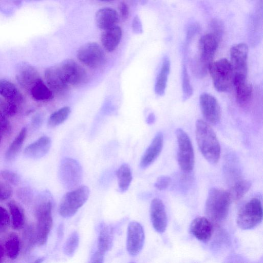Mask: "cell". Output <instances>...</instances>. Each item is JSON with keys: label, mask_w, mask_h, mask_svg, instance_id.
Returning <instances> with one entry per match:
<instances>
[{"label": "cell", "mask_w": 263, "mask_h": 263, "mask_svg": "<svg viewBox=\"0 0 263 263\" xmlns=\"http://www.w3.org/2000/svg\"><path fill=\"white\" fill-rule=\"evenodd\" d=\"M119 10L120 16L123 20H126L129 15V8L128 5L124 2H121L119 5Z\"/></svg>", "instance_id": "f6af8a7d"}, {"label": "cell", "mask_w": 263, "mask_h": 263, "mask_svg": "<svg viewBox=\"0 0 263 263\" xmlns=\"http://www.w3.org/2000/svg\"><path fill=\"white\" fill-rule=\"evenodd\" d=\"M71 112L69 106H64L53 112L49 117L47 125L54 127L63 123L69 117Z\"/></svg>", "instance_id": "d6a6232c"}, {"label": "cell", "mask_w": 263, "mask_h": 263, "mask_svg": "<svg viewBox=\"0 0 263 263\" xmlns=\"http://www.w3.org/2000/svg\"><path fill=\"white\" fill-rule=\"evenodd\" d=\"M77 57L80 62L91 68H100L106 62L103 49L96 42L87 43L82 46L77 51Z\"/></svg>", "instance_id": "30bf717a"}, {"label": "cell", "mask_w": 263, "mask_h": 263, "mask_svg": "<svg viewBox=\"0 0 263 263\" xmlns=\"http://www.w3.org/2000/svg\"><path fill=\"white\" fill-rule=\"evenodd\" d=\"M163 145V136L162 133H158L150 145L142 155L140 165L142 168H145L152 164L159 156Z\"/></svg>", "instance_id": "d6986e66"}, {"label": "cell", "mask_w": 263, "mask_h": 263, "mask_svg": "<svg viewBox=\"0 0 263 263\" xmlns=\"http://www.w3.org/2000/svg\"><path fill=\"white\" fill-rule=\"evenodd\" d=\"M1 174L4 180L12 185H17L20 182V178L18 175L11 171L3 170Z\"/></svg>", "instance_id": "f35d334b"}, {"label": "cell", "mask_w": 263, "mask_h": 263, "mask_svg": "<svg viewBox=\"0 0 263 263\" xmlns=\"http://www.w3.org/2000/svg\"><path fill=\"white\" fill-rule=\"evenodd\" d=\"M200 30V26L197 23L190 26L187 31L186 41H190L192 38L199 32Z\"/></svg>", "instance_id": "ee69618b"}, {"label": "cell", "mask_w": 263, "mask_h": 263, "mask_svg": "<svg viewBox=\"0 0 263 263\" xmlns=\"http://www.w3.org/2000/svg\"><path fill=\"white\" fill-rule=\"evenodd\" d=\"M235 90L236 101L240 105L248 104L252 96V85L246 80L235 81L233 83Z\"/></svg>", "instance_id": "484cf974"}, {"label": "cell", "mask_w": 263, "mask_h": 263, "mask_svg": "<svg viewBox=\"0 0 263 263\" xmlns=\"http://www.w3.org/2000/svg\"><path fill=\"white\" fill-rule=\"evenodd\" d=\"M209 72L215 88L219 92H226L233 86V73L229 60L221 59L212 62L209 66Z\"/></svg>", "instance_id": "5b68a950"}, {"label": "cell", "mask_w": 263, "mask_h": 263, "mask_svg": "<svg viewBox=\"0 0 263 263\" xmlns=\"http://www.w3.org/2000/svg\"><path fill=\"white\" fill-rule=\"evenodd\" d=\"M0 110L6 116H13L17 112L18 105L0 96Z\"/></svg>", "instance_id": "d590c367"}, {"label": "cell", "mask_w": 263, "mask_h": 263, "mask_svg": "<svg viewBox=\"0 0 263 263\" xmlns=\"http://www.w3.org/2000/svg\"><path fill=\"white\" fill-rule=\"evenodd\" d=\"M43 258H38L37 259H36V260L35 262H41L43 261Z\"/></svg>", "instance_id": "f907efd6"}, {"label": "cell", "mask_w": 263, "mask_h": 263, "mask_svg": "<svg viewBox=\"0 0 263 263\" xmlns=\"http://www.w3.org/2000/svg\"><path fill=\"white\" fill-rule=\"evenodd\" d=\"M2 134L0 132V141H1V138H2Z\"/></svg>", "instance_id": "f5cc1de1"}, {"label": "cell", "mask_w": 263, "mask_h": 263, "mask_svg": "<svg viewBox=\"0 0 263 263\" xmlns=\"http://www.w3.org/2000/svg\"><path fill=\"white\" fill-rule=\"evenodd\" d=\"M6 117L0 110V132L2 134H8L11 132V124Z\"/></svg>", "instance_id": "b9f144b4"}, {"label": "cell", "mask_w": 263, "mask_h": 263, "mask_svg": "<svg viewBox=\"0 0 263 263\" xmlns=\"http://www.w3.org/2000/svg\"><path fill=\"white\" fill-rule=\"evenodd\" d=\"M0 96L17 105L24 102L23 96L18 89L6 80L0 79Z\"/></svg>", "instance_id": "cb8c5ba5"}, {"label": "cell", "mask_w": 263, "mask_h": 263, "mask_svg": "<svg viewBox=\"0 0 263 263\" xmlns=\"http://www.w3.org/2000/svg\"><path fill=\"white\" fill-rule=\"evenodd\" d=\"M27 135V128L21 129L18 135L11 143L5 154V159L8 161H12L19 153Z\"/></svg>", "instance_id": "4316f807"}, {"label": "cell", "mask_w": 263, "mask_h": 263, "mask_svg": "<svg viewBox=\"0 0 263 263\" xmlns=\"http://www.w3.org/2000/svg\"><path fill=\"white\" fill-rule=\"evenodd\" d=\"M210 33H212L220 40L224 32V24L222 21L214 18L211 20L209 25Z\"/></svg>", "instance_id": "8d00e7d4"}, {"label": "cell", "mask_w": 263, "mask_h": 263, "mask_svg": "<svg viewBox=\"0 0 263 263\" xmlns=\"http://www.w3.org/2000/svg\"><path fill=\"white\" fill-rule=\"evenodd\" d=\"M199 103L205 121L213 125L218 124L221 118V110L216 99L209 93H203L200 96Z\"/></svg>", "instance_id": "4fadbf2b"}, {"label": "cell", "mask_w": 263, "mask_h": 263, "mask_svg": "<svg viewBox=\"0 0 263 263\" xmlns=\"http://www.w3.org/2000/svg\"><path fill=\"white\" fill-rule=\"evenodd\" d=\"M251 185V182L246 179H240L236 181L228 191L231 200L237 201L241 199L248 191Z\"/></svg>", "instance_id": "1f68e13d"}, {"label": "cell", "mask_w": 263, "mask_h": 263, "mask_svg": "<svg viewBox=\"0 0 263 263\" xmlns=\"http://www.w3.org/2000/svg\"><path fill=\"white\" fill-rule=\"evenodd\" d=\"M155 120V115H154V114L151 113L147 117L146 122L148 124H151L154 122Z\"/></svg>", "instance_id": "c3c4849f"}, {"label": "cell", "mask_w": 263, "mask_h": 263, "mask_svg": "<svg viewBox=\"0 0 263 263\" xmlns=\"http://www.w3.org/2000/svg\"><path fill=\"white\" fill-rule=\"evenodd\" d=\"M11 216L12 227L15 230L22 229L25 224V215L22 208L14 200H11L8 203Z\"/></svg>", "instance_id": "83f0119b"}, {"label": "cell", "mask_w": 263, "mask_h": 263, "mask_svg": "<svg viewBox=\"0 0 263 263\" xmlns=\"http://www.w3.org/2000/svg\"><path fill=\"white\" fill-rule=\"evenodd\" d=\"M5 253V249L4 247L2 245L1 241H0V261L2 259V258L4 257Z\"/></svg>", "instance_id": "681fc988"}, {"label": "cell", "mask_w": 263, "mask_h": 263, "mask_svg": "<svg viewBox=\"0 0 263 263\" xmlns=\"http://www.w3.org/2000/svg\"><path fill=\"white\" fill-rule=\"evenodd\" d=\"M79 243V236L76 231L73 232L66 239L63 247L65 254L72 256L75 253Z\"/></svg>", "instance_id": "836d02e7"}, {"label": "cell", "mask_w": 263, "mask_h": 263, "mask_svg": "<svg viewBox=\"0 0 263 263\" xmlns=\"http://www.w3.org/2000/svg\"><path fill=\"white\" fill-rule=\"evenodd\" d=\"M10 223V216L7 211L0 206V233L5 231Z\"/></svg>", "instance_id": "ab89813d"}, {"label": "cell", "mask_w": 263, "mask_h": 263, "mask_svg": "<svg viewBox=\"0 0 263 263\" xmlns=\"http://www.w3.org/2000/svg\"><path fill=\"white\" fill-rule=\"evenodd\" d=\"M132 27L133 31L137 33H141L142 31L141 21L137 16H135L133 21Z\"/></svg>", "instance_id": "bcb514c9"}, {"label": "cell", "mask_w": 263, "mask_h": 263, "mask_svg": "<svg viewBox=\"0 0 263 263\" xmlns=\"http://www.w3.org/2000/svg\"><path fill=\"white\" fill-rule=\"evenodd\" d=\"M45 78L47 85L53 93L64 96L68 92L70 86L64 79L58 65L46 68Z\"/></svg>", "instance_id": "9a60e30c"}, {"label": "cell", "mask_w": 263, "mask_h": 263, "mask_svg": "<svg viewBox=\"0 0 263 263\" xmlns=\"http://www.w3.org/2000/svg\"><path fill=\"white\" fill-rule=\"evenodd\" d=\"M144 232L142 226L137 221L130 222L127 228L126 248L128 253L135 256L142 250L144 243Z\"/></svg>", "instance_id": "5bb4252c"}, {"label": "cell", "mask_w": 263, "mask_h": 263, "mask_svg": "<svg viewBox=\"0 0 263 263\" xmlns=\"http://www.w3.org/2000/svg\"><path fill=\"white\" fill-rule=\"evenodd\" d=\"M171 182V179L169 176H161L157 178L154 185L157 189L163 190L169 186Z\"/></svg>", "instance_id": "7bdbcfd3"}, {"label": "cell", "mask_w": 263, "mask_h": 263, "mask_svg": "<svg viewBox=\"0 0 263 263\" xmlns=\"http://www.w3.org/2000/svg\"><path fill=\"white\" fill-rule=\"evenodd\" d=\"M31 97L37 101H48L53 98V93L47 85L41 80L29 92Z\"/></svg>", "instance_id": "f1b7e54d"}, {"label": "cell", "mask_w": 263, "mask_h": 263, "mask_svg": "<svg viewBox=\"0 0 263 263\" xmlns=\"http://www.w3.org/2000/svg\"><path fill=\"white\" fill-rule=\"evenodd\" d=\"M175 134L178 142V163L184 172H191L194 166L195 156L193 147L187 134L181 128L176 129Z\"/></svg>", "instance_id": "ba28073f"}, {"label": "cell", "mask_w": 263, "mask_h": 263, "mask_svg": "<svg viewBox=\"0 0 263 263\" xmlns=\"http://www.w3.org/2000/svg\"><path fill=\"white\" fill-rule=\"evenodd\" d=\"M20 240L18 236L14 233H11L7 238L4 249L8 257L11 259L17 257L20 251Z\"/></svg>", "instance_id": "4dcf8cb0"}, {"label": "cell", "mask_w": 263, "mask_h": 263, "mask_svg": "<svg viewBox=\"0 0 263 263\" xmlns=\"http://www.w3.org/2000/svg\"><path fill=\"white\" fill-rule=\"evenodd\" d=\"M122 34V30L117 25L104 30L101 40L105 50L109 52L114 51L120 43Z\"/></svg>", "instance_id": "603a6c76"}, {"label": "cell", "mask_w": 263, "mask_h": 263, "mask_svg": "<svg viewBox=\"0 0 263 263\" xmlns=\"http://www.w3.org/2000/svg\"><path fill=\"white\" fill-rule=\"evenodd\" d=\"M51 145L50 138L47 136H42L27 145L24 151V154L30 159H40L48 153Z\"/></svg>", "instance_id": "ffe728a7"}, {"label": "cell", "mask_w": 263, "mask_h": 263, "mask_svg": "<svg viewBox=\"0 0 263 263\" xmlns=\"http://www.w3.org/2000/svg\"><path fill=\"white\" fill-rule=\"evenodd\" d=\"M98 1H102V2H111V1H112L114 0H98Z\"/></svg>", "instance_id": "816d5d0a"}, {"label": "cell", "mask_w": 263, "mask_h": 263, "mask_svg": "<svg viewBox=\"0 0 263 263\" xmlns=\"http://www.w3.org/2000/svg\"><path fill=\"white\" fill-rule=\"evenodd\" d=\"M182 87L183 100L186 101L192 96L193 89L190 83L186 67L184 64H183L182 68Z\"/></svg>", "instance_id": "e575fe53"}, {"label": "cell", "mask_w": 263, "mask_h": 263, "mask_svg": "<svg viewBox=\"0 0 263 263\" xmlns=\"http://www.w3.org/2000/svg\"><path fill=\"white\" fill-rule=\"evenodd\" d=\"M170 67V59L165 55L162 59L161 66L157 76L155 85V91L158 96H163L165 93Z\"/></svg>", "instance_id": "d4e9b609"}, {"label": "cell", "mask_w": 263, "mask_h": 263, "mask_svg": "<svg viewBox=\"0 0 263 263\" xmlns=\"http://www.w3.org/2000/svg\"><path fill=\"white\" fill-rule=\"evenodd\" d=\"M52 201L49 195H46L37 205L35 211L36 219V241L40 246L46 243L51 229Z\"/></svg>", "instance_id": "277c9868"}, {"label": "cell", "mask_w": 263, "mask_h": 263, "mask_svg": "<svg viewBox=\"0 0 263 263\" xmlns=\"http://www.w3.org/2000/svg\"><path fill=\"white\" fill-rule=\"evenodd\" d=\"M12 194L11 186L6 182H0V201L9 199Z\"/></svg>", "instance_id": "60d3db41"}, {"label": "cell", "mask_w": 263, "mask_h": 263, "mask_svg": "<svg viewBox=\"0 0 263 263\" xmlns=\"http://www.w3.org/2000/svg\"><path fill=\"white\" fill-rule=\"evenodd\" d=\"M112 229L105 223L99 226L97 248L92 254L104 257L105 254L110 249L112 244Z\"/></svg>", "instance_id": "44dd1931"}, {"label": "cell", "mask_w": 263, "mask_h": 263, "mask_svg": "<svg viewBox=\"0 0 263 263\" xmlns=\"http://www.w3.org/2000/svg\"><path fill=\"white\" fill-rule=\"evenodd\" d=\"M231 200L228 191L217 187L211 188L205 205L208 218L215 223L223 222L228 215Z\"/></svg>", "instance_id": "7a4b0ae2"}, {"label": "cell", "mask_w": 263, "mask_h": 263, "mask_svg": "<svg viewBox=\"0 0 263 263\" xmlns=\"http://www.w3.org/2000/svg\"><path fill=\"white\" fill-rule=\"evenodd\" d=\"M62 184L67 189L77 188L83 178V170L80 163L76 160L64 158L61 163L59 171Z\"/></svg>", "instance_id": "9c48e42d"}, {"label": "cell", "mask_w": 263, "mask_h": 263, "mask_svg": "<svg viewBox=\"0 0 263 263\" xmlns=\"http://www.w3.org/2000/svg\"><path fill=\"white\" fill-rule=\"evenodd\" d=\"M58 66L64 79L69 86H78L87 83V71L74 60H65Z\"/></svg>", "instance_id": "7c38bea8"}, {"label": "cell", "mask_w": 263, "mask_h": 263, "mask_svg": "<svg viewBox=\"0 0 263 263\" xmlns=\"http://www.w3.org/2000/svg\"><path fill=\"white\" fill-rule=\"evenodd\" d=\"M195 135L199 148L204 158L209 163L216 164L220 156V146L210 124L201 119L198 120L196 122Z\"/></svg>", "instance_id": "6da1fadb"}, {"label": "cell", "mask_w": 263, "mask_h": 263, "mask_svg": "<svg viewBox=\"0 0 263 263\" xmlns=\"http://www.w3.org/2000/svg\"><path fill=\"white\" fill-rule=\"evenodd\" d=\"M151 220L153 228L159 233L165 232L167 224V218L164 205L159 198H154L150 206Z\"/></svg>", "instance_id": "e0dca14e"}, {"label": "cell", "mask_w": 263, "mask_h": 263, "mask_svg": "<svg viewBox=\"0 0 263 263\" xmlns=\"http://www.w3.org/2000/svg\"><path fill=\"white\" fill-rule=\"evenodd\" d=\"M24 236L27 248L31 249L34 242H36L35 229L34 230L32 226L28 227L24 231Z\"/></svg>", "instance_id": "74e56055"}, {"label": "cell", "mask_w": 263, "mask_h": 263, "mask_svg": "<svg viewBox=\"0 0 263 263\" xmlns=\"http://www.w3.org/2000/svg\"><path fill=\"white\" fill-rule=\"evenodd\" d=\"M119 20V17L117 12L115 9L109 7L100 9L95 16L97 26L103 30L116 26Z\"/></svg>", "instance_id": "7402d4cb"}, {"label": "cell", "mask_w": 263, "mask_h": 263, "mask_svg": "<svg viewBox=\"0 0 263 263\" xmlns=\"http://www.w3.org/2000/svg\"><path fill=\"white\" fill-rule=\"evenodd\" d=\"M117 176L120 191L125 192L132 180V174L129 166L126 163L122 164L117 171Z\"/></svg>", "instance_id": "f546056e"}, {"label": "cell", "mask_w": 263, "mask_h": 263, "mask_svg": "<svg viewBox=\"0 0 263 263\" xmlns=\"http://www.w3.org/2000/svg\"><path fill=\"white\" fill-rule=\"evenodd\" d=\"M16 79L21 86L28 93L42 80L36 69L26 63H21L17 66Z\"/></svg>", "instance_id": "2e32d148"}, {"label": "cell", "mask_w": 263, "mask_h": 263, "mask_svg": "<svg viewBox=\"0 0 263 263\" xmlns=\"http://www.w3.org/2000/svg\"><path fill=\"white\" fill-rule=\"evenodd\" d=\"M262 215L261 201L257 198H253L239 210L236 218L237 224L242 230L252 229L262 221Z\"/></svg>", "instance_id": "8992f818"}, {"label": "cell", "mask_w": 263, "mask_h": 263, "mask_svg": "<svg viewBox=\"0 0 263 263\" xmlns=\"http://www.w3.org/2000/svg\"><path fill=\"white\" fill-rule=\"evenodd\" d=\"M248 47L245 43H239L230 49V61L233 73V80H247Z\"/></svg>", "instance_id": "8fae6325"}, {"label": "cell", "mask_w": 263, "mask_h": 263, "mask_svg": "<svg viewBox=\"0 0 263 263\" xmlns=\"http://www.w3.org/2000/svg\"><path fill=\"white\" fill-rule=\"evenodd\" d=\"M220 40L211 33L202 36L198 44L199 55L193 66L197 77H204L208 72V68L213 62Z\"/></svg>", "instance_id": "3957f363"}, {"label": "cell", "mask_w": 263, "mask_h": 263, "mask_svg": "<svg viewBox=\"0 0 263 263\" xmlns=\"http://www.w3.org/2000/svg\"><path fill=\"white\" fill-rule=\"evenodd\" d=\"M43 121L42 117L40 114L35 115L32 119L31 124L35 128H38L42 124Z\"/></svg>", "instance_id": "7dc6e473"}, {"label": "cell", "mask_w": 263, "mask_h": 263, "mask_svg": "<svg viewBox=\"0 0 263 263\" xmlns=\"http://www.w3.org/2000/svg\"><path fill=\"white\" fill-rule=\"evenodd\" d=\"M89 189L82 186L67 193L62 198L59 206V213L64 218L73 216L86 202L89 196Z\"/></svg>", "instance_id": "52a82bcc"}, {"label": "cell", "mask_w": 263, "mask_h": 263, "mask_svg": "<svg viewBox=\"0 0 263 263\" xmlns=\"http://www.w3.org/2000/svg\"><path fill=\"white\" fill-rule=\"evenodd\" d=\"M190 231L198 240L207 242L213 234L212 222L205 217H196L191 223Z\"/></svg>", "instance_id": "ac0fdd59"}]
</instances>
